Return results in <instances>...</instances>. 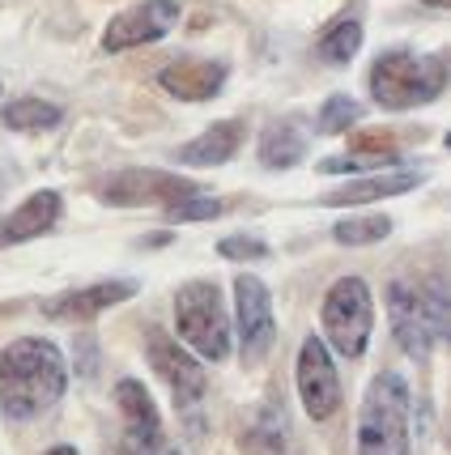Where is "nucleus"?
Here are the masks:
<instances>
[{"mask_svg":"<svg viewBox=\"0 0 451 455\" xmlns=\"http://www.w3.org/2000/svg\"><path fill=\"white\" fill-rule=\"evenodd\" d=\"M68 387V366L52 340L21 337L0 354V413L9 421L43 417Z\"/></svg>","mask_w":451,"mask_h":455,"instance_id":"nucleus-1","label":"nucleus"},{"mask_svg":"<svg viewBox=\"0 0 451 455\" xmlns=\"http://www.w3.org/2000/svg\"><path fill=\"white\" fill-rule=\"evenodd\" d=\"M371 99L388 111H413L426 107L447 90V56L431 52L417 56L409 47H392L383 56H374L371 64Z\"/></svg>","mask_w":451,"mask_h":455,"instance_id":"nucleus-2","label":"nucleus"},{"mask_svg":"<svg viewBox=\"0 0 451 455\" xmlns=\"http://www.w3.org/2000/svg\"><path fill=\"white\" fill-rule=\"evenodd\" d=\"M388 319H392L396 345L413 362H431L434 345L447 337V285L434 277L431 285L392 281L388 285Z\"/></svg>","mask_w":451,"mask_h":455,"instance_id":"nucleus-3","label":"nucleus"},{"mask_svg":"<svg viewBox=\"0 0 451 455\" xmlns=\"http://www.w3.org/2000/svg\"><path fill=\"white\" fill-rule=\"evenodd\" d=\"M409 383L383 371L371 379L358 413V455H409Z\"/></svg>","mask_w":451,"mask_h":455,"instance_id":"nucleus-4","label":"nucleus"},{"mask_svg":"<svg viewBox=\"0 0 451 455\" xmlns=\"http://www.w3.org/2000/svg\"><path fill=\"white\" fill-rule=\"evenodd\" d=\"M175 332L205 362L230 357V315L217 281H188L175 290Z\"/></svg>","mask_w":451,"mask_h":455,"instance_id":"nucleus-5","label":"nucleus"},{"mask_svg":"<svg viewBox=\"0 0 451 455\" xmlns=\"http://www.w3.org/2000/svg\"><path fill=\"white\" fill-rule=\"evenodd\" d=\"M324 340L333 345L341 357H362L371 345V328H374V298L366 290L362 277H341L333 281V290L324 294Z\"/></svg>","mask_w":451,"mask_h":455,"instance_id":"nucleus-6","label":"nucleus"},{"mask_svg":"<svg viewBox=\"0 0 451 455\" xmlns=\"http://www.w3.org/2000/svg\"><path fill=\"white\" fill-rule=\"evenodd\" d=\"M205 192L197 179H183L175 171H149V166H141V171H119L111 175L107 183L99 188V196L107 204H116V209H137V204H175L183 196H197Z\"/></svg>","mask_w":451,"mask_h":455,"instance_id":"nucleus-7","label":"nucleus"},{"mask_svg":"<svg viewBox=\"0 0 451 455\" xmlns=\"http://www.w3.org/2000/svg\"><path fill=\"white\" fill-rule=\"evenodd\" d=\"M235 319H238L243 362L247 366L264 362V354H269V345L277 337V319H273V294L255 273H238L235 277Z\"/></svg>","mask_w":451,"mask_h":455,"instance_id":"nucleus-8","label":"nucleus"},{"mask_svg":"<svg viewBox=\"0 0 451 455\" xmlns=\"http://www.w3.org/2000/svg\"><path fill=\"white\" fill-rule=\"evenodd\" d=\"M294 383L302 409L311 421H328L341 409V375L333 366V354L319 337H307L298 345V366H294Z\"/></svg>","mask_w":451,"mask_h":455,"instance_id":"nucleus-9","label":"nucleus"},{"mask_svg":"<svg viewBox=\"0 0 451 455\" xmlns=\"http://www.w3.org/2000/svg\"><path fill=\"white\" fill-rule=\"evenodd\" d=\"M179 21V0H141V4H128L124 13L107 21L102 30V52H133V47H145V43L166 39Z\"/></svg>","mask_w":451,"mask_h":455,"instance_id":"nucleus-10","label":"nucleus"},{"mask_svg":"<svg viewBox=\"0 0 451 455\" xmlns=\"http://www.w3.org/2000/svg\"><path fill=\"white\" fill-rule=\"evenodd\" d=\"M145 354H149V366L157 371V379L171 387L179 409H192L205 400V366L200 357H192L175 337H166L162 328H149V340H145Z\"/></svg>","mask_w":451,"mask_h":455,"instance_id":"nucleus-11","label":"nucleus"},{"mask_svg":"<svg viewBox=\"0 0 451 455\" xmlns=\"http://www.w3.org/2000/svg\"><path fill=\"white\" fill-rule=\"evenodd\" d=\"M137 294V281H99V285H85V290H68L43 302V315L60 319V323H85V319L111 311L119 302Z\"/></svg>","mask_w":451,"mask_h":455,"instance_id":"nucleus-12","label":"nucleus"},{"mask_svg":"<svg viewBox=\"0 0 451 455\" xmlns=\"http://www.w3.org/2000/svg\"><path fill=\"white\" fill-rule=\"evenodd\" d=\"M157 85L179 102H209V99H217L221 85H226V64H221V60H200V56L171 60V64L157 73Z\"/></svg>","mask_w":451,"mask_h":455,"instance_id":"nucleus-13","label":"nucleus"},{"mask_svg":"<svg viewBox=\"0 0 451 455\" xmlns=\"http://www.w3.org/2000/svg\"><path fill=\"white\" fill-rule=\"evenodd\" d=\"M60 213H64V200H60V192H52V188L26 196L9 218L0 221V247H18V243H30V238L56 230Z\"/></svg>","mask_w":451,"mask_h":455,"instance_id":"nucleus-14","label":"nucleus"},{"mask_svg":"<svg viewBox=\"0 0 451 455\" xmlns=\"http://www.w3.org/2000/svg\"><path fill=\"white\" fill-rule=\"evenodd\" d=\"M426 175L422 171H374L366 179H353V183H341L336 192L328 196H319V204H328V209H345V204H374V200H388V196H405L413 188H422Z\"/></svg>","mask_w":451,"mask_h":455,"instance_id":"nucleus-15","label":"nucleus"},{"mask_svg":"<svg viewBox=\"0 0 451 455\" xmlns=\"http://www.w3.org/2000/svg\"><path fill=\"white\" fill-rule=\"evenodd\" d=\"M243 137H247V119H217L197 140L179 145L175 162H183V166H221V162H230L238 154Z\"/></svg>","mask_w":451,"mask_h":455,"instance_id":"nucleus-16","label":"nucleus"},{"mask_svg":"<svg viewBox=\"0 0 451 455\" xmlns=\"http://www.w3.org/2000/svg\"><path fill=\"white\" fill-rule=\"evenodd\" d=\"M307 145H311V132L298 116L273 119L260 137V166L264 171H290V166L307 158Z\"/></svg>","mask_w":451,"mask_h":455,"instance_id":"nucleus-17","label":"nucleus"},{"mask_svg":"<svg viewBox=\"0 0 451 455\" xmlns=\"http://www.w3.org/2000/svg\"><path fill=\"white\" fill-rule=\"evenodd\" d=\"M286 435H290V421L281 413V400H269L255 413L252 426L243 430L238 447H243V455H286V443H290Z\"/></svg>","mask_w":451,"mask_h":455,"instance_id":"nucleus-18","label":"nucleus"},{"mask_svg":"<svg viewBox=\"0 0 451 455\" xmlns=\"http://www.w3.org/2000/svg\"><path fill=\"white\" fill-rule=\"evenodd\" d=\"M60 119H64V111H60L56 102L35 99V94H21V99L0 107V124L9 132H47V128H56Z\"/></svg>","mask_w":451,"mask_h":455,"instance_id":"nucleus-19","label":"nucleus"},{"mask_svg":"<svg viewBox=\"0 0 451 455\" xmlns=\"http://www.w3.org/2000/svg\"><path fill=\"white\" fill-rule=\"evenodd\" d=\"M350 158L358 171H379V166H392L400 158V132L392 128H379V132H353L350 137Z\"/></svg>","mask_w":451,"mask_h":455,"instance_id":"nucleus-20","label":"nucleus"},{"mask_svg":"<svg viewBox=\"0 0 451 455\" xmlns=\"http://www.w3.org/2000/svg\"><path fill=\"white\" fill-rule=\"evenodd\" d=\"M358 47H362V21L350 13V18H336L324 26V35L315 39V56L324 64H350Z\"/></svg>","mask_w":451,"mask_h":455,"instance_id":"nucleus-21","label":"nucleus"},{"mask_svg":"<svg viewBox=\"0 0 451 455\" xmlns=\"http://www.w3.org/2000/svg\"><path fill=\"white\" fill-rule=\"evenodd\" d=\"M116 404H119V413H124V421H128L133 430H154V426H162L154 400H149V392L141 387L137 379H119L116 383Z\"/></svg>","mask_w":451,"mask_h":455,"instance_id":"nucleus-22","label":"nucleus"},{"mask_svg":"<svg viewBox=\"0 0 451 455\" xmlns=\"http://www.w3.org/2000/svg\"><path fill=\"white\" fill-rule=\"evenodd\" d=\"M392 235V218L388 213H362V218H341L333 226V238L341 247H371Z\"/></svg>","mask_w":451,"mask_h":455,"instance_id":"nucleus-23","label":"nucleus"},{"mask_svg":"<svg viewBox=\"0 0 451 455\" xmlns=\"http://www.w3.org/2000/svg\"><path fill=\"white\" fill-rule=\"evenodd\" d=\"M362 119V102L350 99V94H333V99L319 107V119H315V128L324 132V137H336V132H345Z\"/></svg>","mask_w":451,"mask_h":455,"instance_id":"nucleus-24","label":"nucleus"},{"mask_svg":"<svg viewBox=\"0 0 451 455\" xmlns=\"http://www.w3.org/2000/svg\"><path fill=\"white\" fill-rule=\"evenodd\" d=\"M162 213H166L171 226H179V221H213L226 213V204L217 196H209V192H197V196H183V200H175V204H166Z\"/></svg>","mask_w":451,"mask_h":455,"instance_id":"nucleus-25","label":"nucleus"},{"mask_svg":"<svg viewBox=\"0 0 451 455\" xmlns=\"http://www.w3.org/2000/svg\"><path fill=\"white\" fill-rule=\"evenodd\" d=\"M116 455H179L166 438H162V426H154V430H124V438H119Z\"/></svg>","mask_w":451,"mask_h":455,"instance_id":"nucleus-26","label":"nucleus"},{"mask_svg":"<svg viewBox=\"0 0 451 455\" xmlns=\"http://www.w3.org/2000/svg\"><path fill=\"white\" fill-rule=\"evenodd\" d=\"M217 256L226 259H269V243L264 238H252V235H230L217 243Z\"/></svg>","mask_w":451,"mask_h":455,"instance_id":"nucleus-27","label":"nucleus"},{"mask_svg":"<svg viewBox=\"0 0 451 455\" xmlns=\"http://www.w3.org/2000/svg\"><path fill=\"white\" fill-rule=\"evenodd\" d=\"M47 455H81V451H77V447H52Z\"/></svg>","mask_w":451,"mask_h":455,"instance_id":"nucleus-28","label":"nucleus"},{"mask_svg":"<svg viewBox=\"0 0 451 455\" xmlns=\"http://www.w3.org/2000/svg\"><path fill=\"white\" fill-rule=\"evenodd\" d=\"M422 4H434V9H443V4H447V0H422Z\"/></svg>","mask_w":451,"mask_h":455,"instance_id":"nucleus-29","label":"nucleus"}]
</instances>
